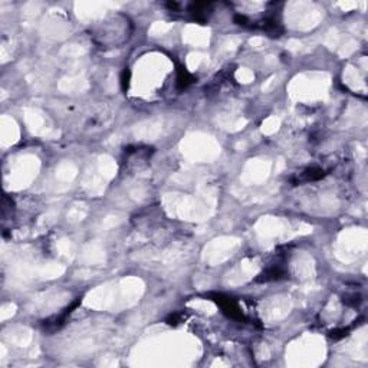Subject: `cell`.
I'll use <instances>...</instances> for the list:
<instances>
[{
  "label": "cell",
  "mask_w": 368,
  "mask_h": 368,
  "mask_svg": "<svg viewBox=\"0 0 368 368\" xmlns=\"http://www.w3.org/2000/svg\"><path fill=\"white\" fill-rule=\"evenodd\" d=\"M130 78H131V72H130L128 68H126L124 72H122V76H121V84H122V88L126 91L128 89V85H130Z\"/></svg>",
  "instance_id": "5"
},
{
  "label": "cell",
  "mask_w": 368,
  "mask_h": 368,
  "mask_svg": "<svg viewBox=\"0 0 368 368\" xmlns=\"http://www.w3.org/2000/svg\"><path fill=\"white\" fill-rule=\"evenodd\" d=\"M214 301L220 305V308L226 314L227 317L233 319H243L242 311L239 310L237 303L232 298H226L223 295H214Z\"/></svg>",
  "instance_id": "1"
},
{
  "label": "cell",
  "mask_w": 368,
  "mask_h": 368,
  "mask_svg": "<svg viewBox=\"0 0 368 368\" xmlns=\"http://www.w3.org/2000/svg\"><path fill=\"white\" fill-rule=\"evenodd\" d=\"M286 270L282 265H272L270 268H268L259 278L256 279L258 282H269V281H278L281 279L282 276H285Z\"/></svg>",
  "instance_id": "2"
},
{
  "label": "cell",
  "mask_w": 368,
  "mask_h": 368,
  "mask_svg": "<svg viewBox=\"0 0 368 368\" xmlns=\"http://www.w3.org/2000/svg\"><path fill=\"white\" fill-rule=\"evenodd\" d=\"M194 78L192 74H189L184 68H180L178 72H177V85L178 88H187L189 85L193 84Z\"/></svg>",
  "instance_id": "4"
},
{
  "label": "cell",
  "mask_w": 368,
  "mask_h": 368,
  "mask_svg": "<svg viewBox=\"0 0 368 368\" xmlns=\"http://www.w3.org/2000/svg\"><path fill=\"white\" fill-rule=\"evenodd\" d=\"M324 174V170L319 167H310L306 170H303L301 174L296 178V183H310V181H318Z\"/></svg>",
  "instance_id": "3"
}]
</instances>
